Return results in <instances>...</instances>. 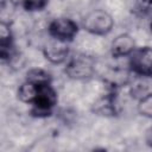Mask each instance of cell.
Returning <instances> with one entry per match:
<instances>
[{"label": "cell", "mask_w": 152, "mask_h": 152, "mask_svg": "<svg viewBox=\"0 0 152 152\" xmlns=\"http://www.w3.org/2000/svg\"><path fill=\"white\" fill-rule=\"evenodd\" d=\"M57 104V93L51 87V83L38 86V91L32 102L31 114L38 118H45L51 114L52 108Z\"/></svg>", "instance_id": "1"}, {"label": "cell", "mask_w": 152, "mask_h": 152, "mask_svg": "<svg viewBox=\"0 0 152 152\" xmlns=\"http://www.w3.org/2000/svg\"><path fill=\"white\" fill-rule=\"evenodd\" d=\"M83 28L95 36L108 34L114 26L112 15L103 10H94L89 12L83 19Z\"/></svg>", "instance_id": "2"}, {"label": "cell", "mask_w": 152, "mask_h": 152, "mask_svg": "<svg viewBox=\"0 0 152 152\" xmlns=\"http://www.w3.org/2000/svg\"><path fill=\"white\" fill-rule=\"evenodd\" d=\"M64 71L72 80H87L95 71V62L89 56L77 55L69 59Z\"/></svg>", "instance_id": "3"}, {"label": "cell", "mask_w": 152, "mask_h": 152, "mask_svg": "<svg viewBox=\"0 0 152 152\" xmlns=\"http://www.w3.org/2000/svg\"><path fill=\"white\" fill-rule=\"evenodd\" d=\"M129 68L135 75L152 74V48H135L129 55Z\"/></svg>", "instance_id": "4"}, {"label": "cell", "mask_w": 152, "mask_h": 152, "mask_svg": "<svg viewBox=\"0 0 152 152\" xmlns=\"http://www.w3.org/2000/svg\"><path fill=\"white\" fill-rule=\"evenodd\" d=\"M48 30L49 34L52 38L69 43L76 37L78 32V26L74 20L69 18H58L50 23Z\"/></svg>", "instance_id": "5"}, {"label": "cell", "mask_w": 152, "mask_h": 152, "mask_svg": "<svg viewBox=\"0 0 152 152\" xmlns=\"http://www.w3.org/2000/svg\"><path fill=\"white\" fill-rule=\"evenodd\" d=\"M129 94L133 99L140 101L152 96V74L135 75L129 83Z\"/></svg>", "instance_id": "6"}, {"label": "cell", "mask_w": 152, "mask_h": 152, "mask_svg": "<svg viewBox=\"0 0 152 152\" xmlns=\"http://www.w3.org/2000/svg\"><path fill=\"white\" fill-rule=\"evenodd\" d=\"M43 52H44L45 58L49 62H51L53 64H61L64 61H66V58L69 56V48H68L65 42L58 40L56 38H52L44 46Z\"/></svg>", "instance_id": "7"}, {"label": "cell", "mask_w": 152, "mask_h": 152, "mask_svg": "<svg viewBox=\"0 0 152 152\" xmlns=\"http://www.w3.org/2000/svg\"><path fill=\"white\" fill-rule=\"evenodd\" d=\"M135 49V43L132 36L128 33H121L119 34L110 45V53L113 57L119 58V57H125L129 56Z\"/></svg>", "instance_id": "8"}, {"label": "cell", "mask_w": 152, "mask_h": 152, "mask_svg": "<svg viewBox=\"0 0 152 152\" xmlns=\"http://www.w3.org/2000/svg\"><path fill=\"white\" fill-rule=\"evenodd\" d=\"M13 36L8 24H0V57L2 61H10L13 56Z\"/></svg>", "instance_id": "9"}, {"label": "cell", "mask_w": 152, "mask_h": 152, "mask_svg": "<svg viewBox=\"0 0 152 152\" xmlns=\"http://www.w3.org/2000/svg\"><path fill=\"white\" fill-rule=\"evenodd\" d=\"M43 84V83H42ZM38 83L31 82V81H25L18 89V99L24 102V103H31L34 101L37 91H38Z\"/></svg>", "instance_id": "10"}, {"label": "cell", "mask_w": 152, "mask_h": 152, "mask_svg": "<svg viewBox=\"0 0 152 152\" xmlns=\"http://www.w3.org/2000/svg\"><path fill=\"white\" fill-rule=\"evenodd\" d=\"M26 80L42 84V83H51V77L48 71L43 69H31L26 74Z\"/></svg>", "instance_id": "11"}, {"label": "cell", "mask_w": 152, "mask_h": 152, "mask_svg": "<svg viewBox=\"0 0 152 152\" xmlns=\"http://www.w3.org/2000/svg\"><path fill=\"white\" fill-rule=\"evenodd\" d=\"M49 4V0H23V7L27 12H37L44 10Z\"/></svg>", "instance_id": "12"}, {"label": "cell", "mask_w": 152, "mask_h": 152, "mask_svg": "<svg viewBox=\"0 0 152 152\" xmlns=\"http://www.w3.org/2000/svg\"><path fill=\"white\" fill-rule=\"evenodd\" d=\"M138 112L140 115L152 119V96L138 101Z\"/></svg>", "instance_id": "13"}, {"label": "cell", "mask_w": 152, "mask_h": 152, "mask_svg": "<svg viewBox=\"0 0 152 152\" xmlns=\"http://www.w3.org/2000/svg\"><path fill=\"white\" fill-rule=\"evenodd\" d=\"M151 5H152V0H139L137 2V8L135 11H140V13H145L147 12L150 8H151Z\"/></svg>", "instance_id": "14"}, {"label": "cell", "mask_w": 152, "mask_h": 152, "mask_svg": "<svg viewBox=\"0 0 152 152\" xmlns=\"http://www.w3.org/2000/svg\"><path fill=\"white\" fill-rule=\"evenodd\" d=\"M145 140H146V144H147L150 147H152V127H150V128L146 131Z\"/></svg>", "instance_id": "15"}, {"label": "cell", "mask_w": 152, "mask_h": 152, "mask_svg": "<svg viewBox=\"0 0 152 152\" xmlns=\"http://www.w3.org/2000/svg\"><path fill=\"white\" fill-rule=\"evenodd\" d=\"M151 31H152V21H151Z\"/></svg>", "instance_id": "16"}]
</instances>
